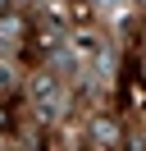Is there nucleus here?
I'll list each match as a JSON object with an SVG mask.
<instances>
[{
	"label": "nucleus",
	"mask_w": 146,
	"mask_h": 151,
	"mask_svg": "<svg viewBox=\"0 0 146 151\" xmlns=\"http://www.w3.org/2000/svg\"><path fill=\"white\" fill-rule=\"evenodd\" d=\"M91 133H96V142H100V147H105V142H110V147H114V128H105V124H96V128H91Z\"/></svg>",
	"instance_id": "f257e3e1"
}]
</instances>
